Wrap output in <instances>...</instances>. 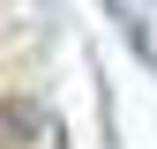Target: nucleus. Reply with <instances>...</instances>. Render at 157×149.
<instances>
[{
    "mask_svg": "<svg viewBox=\"0 0 157 149\" xmlns=\"http://www.w3.org/2000/svg\"><path fill=\"white\" fill-rule=\"evenodd\" d=\"M37 127H45V104H30V97H8V134H37Z\"/></svg>",
    "mask_w": 157,
    "mask_h": 149,
    "instance_id": "1",
    "label": "nucleus"
},
{
    "mask_svg": "<svg viewBox=\"0 0 157 149\" xmlns=\"http://www.w3.org/2000/svg\"><path fill=\"white\" fill-rule=\"evenodd\" d=\"M135 8H150V0H135Z\"/></svg>",
    "mask_w": 157,
    "mask_h": 149,
    "instance_id": "2",
    "label": "nucleus"
}]
</instances>
